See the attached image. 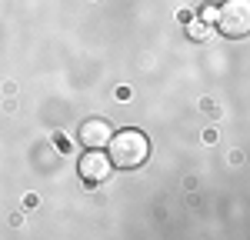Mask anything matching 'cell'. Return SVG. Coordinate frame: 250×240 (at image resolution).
I'll return each mask as SVG.
<instances>
[{
	"label": "cell",
	"instance_id": "cell-1",
	"mask_svg": "<svg viewBox=\"0 0 250 240\" xmlns=\"http://www.w3.org/2000/svg\"><path fill=\"white\" fill-rule=\"evenodd\" d=\"M107 150H110L107 157H110V163L117 170H134L150 157V140L140 130H117L107 140Z\"/></svg>",
	"mask_w": 250,
	"mask_h": 240
},
{
	"label": "cell",
	"instance_id": "cell-2",
	"mask_svg": "<svg viewBox=\"0 0 250 240\" xmlns=\"http://www.w3.org/2000/svg\"><path fill=\"white\" fill-rule=\"evenodd\" d=\"M217 27L224 30V37L240 40L250 34V0H224V7H217Z\"/></svg>",
	"mask_w": 250,
	"mask_h": 240
},
{
	"label": "cell",
	"instance_id": "cell-3",
	"mask_svg": "<svg viewBox=\"0 0 250 240\" xmlns=\"http://www.w3.org/2000/svg\"><path fill=\"white\" fill-rule=\"evenodd\" d=\"M110 170H114V163H110V157L104 150H87L80 157V177H83V183H104L110 177Z\"/></svg>",
	"mask_w": 250,
	"mask_h": 240
},
{
	"label": "cell",
	"instance_id": "cell-4",
	"mask_svg": "<svg viewBox=\"0 0 250 240\" xmlns=\"http://www.w3.org/2000/svg\"><path fill=\"white\" fill-rule=\"evenodd\" d=\"M110 134H114V130H110L107 120L94 117V120H83V123H80V143H83L87 150H104L107 140H110Z\"/></svg>",
	"mask_w": 250,
	"mask_h": 240
},
{
	"label": "cell",
	"instance_id": "cell-5",
	"mask_svg": "<svg viewBox=\"0 0 250 240\" xmlns=\"http://www.w3.org/2000/svg\"><path fill=\"white\" fill-rule=\"evenodd\" d=\"M187 34L197 37V40H204L207 37V23H204V20H187Z\"/></svg>",
	"mask_w": 250,
	"mask_h": 240
},
{
	"label": "cell",
	"instance_id": "cell-6",
	"mask_svg": "<svg viewBox=\"0 0 250 240\" xmlns=\"http://www.w3.org/2000/svg\"><path fill=\"white\" fill-rule=\"evenodd\" d=\"M204 23H217V7H204Z\"/></svg>",
	"mask_w": 250,
	"mask_h": 240
}]
</instances>
